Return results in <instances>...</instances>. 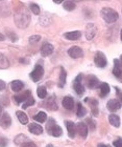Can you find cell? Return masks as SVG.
Here are the masks:
<instances>
[{"label":"cell","instance_id":"1","mask_svg":"<svg viewBox=\"0 0 122 147\" xmlns=\"http://www.w3.org/2000/svg\"><path fill=\"white\" fill-rule=\"evenodd\" d=\"M15 23L19 28H26L30 23V15L28 13L27 9L22 6L20 9H18L15 13Z\"/></svg>","mask_w":122,"mask_h":147},{"label":"cell","instance_id":"2","mask_svg":"<svg viewBox=\"0 0 122 147\" xmlns=\"http://www.w3.org/2000/svg\"><path fill=\"white\" fill-rule=\"evenodd\" d=\"M100 15L101 18L103 19L107 23H114L116 22L119 18V15L118 13L113 9L112 7H103V9L100 11Z\"/></svg>","mask_w":122,"mask_h":147},{"label":"cell","instance_id":"3","mask_svg":"<svg viewBox=\"0 0 122 147\" xmlns=\"http://www.w3.org/2000/svg\"><path fill=\"white\" fill-rule=\"evenodd\" d=\"M47 132L54 138H58V137L63 136V129L55 123L53 119L49 120L48 124H47Z\"/></svg>","mask_w":122,"mask_h":147},{"label":"cell","instance_id":"4","mask_svg":"<svg viewBox=\"0 0 122 147\" xmlns=\"http://www.w3.org/2000/svg\"><path fill=\"white\" fill-rule=\"evenodd\" d=\"M94 63L99 68H104L107 64V57L102 52H96L94 56Z\"/></svg>","mask_w":122,"mask_h":147},{"label":"cell","instance_id":"5","mask_svg":"<svg viewBox=\"0 0 122 147\" xmlns=\"http://www.w3.org/2000/svg\"><path fill=\"white\" fill-rule=\"evenodd\" d=\"M43 76H44V67L40 64L36 65L34 68V71L29 74V77H30V79L32 80L34 82L40 81Z\"/></svg>","mask_w":122,"mask_h":147},{"label":"cell","instance_id":"6","mask_svg":"<svg viewBox=\"0 0 122 147\" xmlns=\"http://www.w3.org/2000/svg\"><path fill=\"white\" fill-rule=\"evenodd\" d=\"M68 55L70 56L71 58L73 59H78V58H82V56H84V51H82V47L80 46H71L70 49H68Z\"/></svg>","mask_w":122,"mask_h":147},{"label":"cell","instance_id":"7","mask_svg":"<svg viewBox=\"0 0 122 147\" xmlns=\"http://www.w3.org/2000/svg\"><path fill=\"white\" fill-rule=\"evenodd\" d=\"M86 84L90 89H94L97 88L98 86H100L101 83H99V80H98L97 77H95L94 75H90L86 78Z\"/></svg>","mask_w":122,"mask_h":147},{"label":"cell","instance_id":"8","mask_svg":"<svg viewBox=\"0 0 122 147\" xmlns=\"http://www.w3.org/2000/svg\"><path fill=\"white\" fill-rule=\"evenodd\" d=\"M107 108L111 113H115L121 108V102L118 99H111L107 103Z\"/></svg>","mask_w":122,"mask_h":147},{"label":"cell","instance_id":"9","mask_svg":"<svg viewBox=\"0 0 122 147\" xmlns=\"http://www.w3.org/2000/svg\"><path fill=\"white\" fill-rule=\"evenodd\" d=\"M96 33H97L96 25L94 23H88L86 28V38L88 40H92L96 36Z\"/></svg>","mask_w":122,"mask_h":147},{"label":"cell","instance_id":"10","mask_svg":"<svg viewBox=\"0 0 122 147\" xmlns=\"http://www.w3.org/2000/svg\"><path fill=\"white\" fill-rule=\"evenodd\" d=\"M53 51H54L53 45L48 42H46L41 46L40 53H41V55H42V57H48V56H50L52 53H53Z\"/></svg>","mask_w":122,"mask_h":147},{"label":"cell","instance_id":"11","mask_svg":"<svg viewBox=\"0 0 122 147\" xmlns=\"http://www.w3.org/2000/svg\"><path fill=\"white\" fill-rule=\"evenodd\" d=\"M11 125H12V118L9 117L7 113H3L2 116L0 117V126L3 129H6L9 128Z\"/></svg>","mask_w":122,"mask_h":147},{"label":"cell","instance_id":"12","mask_svg":"<svg viewBox=\"0 0 122 147\" xmlns=\"http://www.w3.org/2000/svg\"><path fill=\"white\" fill-rule=\"evenodd\" d=\"M76 129L78 135L82 137V139H86L88 136V125L84 122H78L76 124Z\"/></svg>","mask_w":122,"mask_h":147},{"label":"cell","instance_id":"13","mask_svg":"<svg viewBox=\"0 0 122 147\" xmlns=\"http://www.w3.org/2000/svg\"><path fill=\"white\" fill-rule=\"evenodd\" d=\"M66 124V127H67V130H68V136H69V138L71 139H74L75 138V135H76V125L74 124L72 121H66L65 122Z\"/></svg>","mask_w":122,"mask_h":147},{"label":"cell","instance_id":"14","mask_svg":"<svg viewBox=\"0 0 122 147\" xmlns=\"http://www.w3.org/2000/svg\"><path fill=\"white\" fill-rule=\"evenodd\" d=\"M29 97H30V92H29V90H26V92H24L23 94L14 96V100H15L16 104H21V103H24Z\"/></svg>","mask_w":122,"mask_h":147},{"label":"cell","instance_id":"15","mask_svg":"<svg viewBox=\"0 0 122 147\" xmlns=\"http://www.w3.org/2000/svg\"><path fill=\"white\" fill-rule=\"evenodd\" d=\"M113 74L116 78H120V77L122 76V64L119 59H115V60H114Z\"/></svg>","mask_w":122,"mask_h":147},{"label":"cell","instance_id":"16","mask_svg":"<svg viewBox=\"0 0 122 147\" xmlns=\"http://www.w3.org/2000/svg\"><path fill=\"white\" fill-rule=\"evenodd\" d=\"M28 130L32 134V135H41V134H43V127L41 125H39V124H37V123H30L29 125H28Z\"/></svg>","mask_w":122,"mask_h":147},{"label":"cell","instance_id":"17","mask_svg":"<svg viewBox=\"0 0 122 147\" xmlns=\"http://www.w3.org/2000/svg\"><path fill=\"white\" fill-rule=\"evenodd\" d=\"M62 104L64 106L66 109L68 110H72L74 107V99L70 96H67V97H65L63 99V101H62Z\"/></svg>","mask_w":122,"mask_h":147},{"label":"cell","instance_id":"18","mask_svg":"<svg viewBox=\"0 0 122 147\" xmlns=\"http://www.w3.org/2000/svg\"><path fill=\"white\" fill-rule=\"evenodd\" d=\"M109 122L112 126L116 127V128H119L120 124H121V121H120V117L115 115V113H111L109 116Z\"/></svg>","mask_w":122,"mask_h":147},{"label":"cell","instance_id":"19","mask_svg":"<svg viewBox=\"0 0 122 147\" xmlns=\"http://www.w3.org/2000/svg\"><path fill=\"white\" fill-rule=\"evenodd\" d=\"M45 107L49 110H58V104H56V100H55L54 96L48 98V100L45 103Z\"/></svg>","mask_w":122,"mask_h":147},{"label":"cell","instance_id":"20","mask_svg":"<svg viewBox=\"0 0 122 147\" xmlns=\"http://www.w3.org/2000/svg\"><path fill=\"white\" fill-rule=\"evenodd\" d=\"M24 87V83L20 81V80H14L11 83V88H12L13 92H19L20 90H22Z\"/></svg>","mask_w":122,"mask_h":147},{"label":"cell","instance_id":"21","mask_svg":"<svg viewBox=\"0 0 122 147\" xmlns=\"http://www.w3.org/2000/svg\"><path fill=\"white\" fill-rule=\"evenodd\" d=\"M64 37L68 40H78L82 37V32L80 31H73V32H68L65 33Z\"/></svg>","mask_w":122,"mask_h":147},{"label":"cell","instance_id":"22","mask_svg":"<svg viewBox=\"0 0 122 147\" xmlns=\"http://www.w3.org/2000/svg\"><path fill=\"white\" fill-rule=\"evenodd\" d=\"M52 22V17L49 13H44L40 18V23L43 26H48L49 24H51Z\"/></svg>","mask_w":122,"mask_h":147},{"label":"cell","instance_id":"23","mask_svg":"<svg viewBox=\"0 0 122 147\" xmlns=\"http://www.w3.org/2000/svg\"><path fill=\"white\" fill-rule=\"evenodd\" d=\"M66 79H67V73L64 67H61V73H60V78H58V87L63 88L66 84Z\"/></svg>","mask_w":122,"mask_h":147},{"label":"cell","instance_id":"24","mask_svg":"<svg viewBox=\"0 0 122 147\" xmlns=\"http://www.w3.org/2000/svg\"><path fill=\"white\" fill-rule=\"evenodd\" d=\"M99 88H100V97L101 98H105L111 92V88H110V85L107 84V83H101L100 86H99Z\"/></svg>","mask_w":122,"mask_h":147},{"label":"cell","instance_id":"25","mask_svg":"<svg viewBox=\"0 0 122 147\" xmlns=\"http://www.w3.org/2000/svg\"><path fill=\"white\" fill-rule=\"evenodd\" d=\"M16 116H17V118H18L19 122L21 123V124H23V125H26V124L28 123L27 115H26L25 113H23V111H21V110L16 111Z\"/></svg>","mask_w":122,"mask_h":147},{"label":"cell","instance_id":"26","mask_svg":"<svg viewBox=\"0 0 122 147\" xmlns=\"http://www.w3.org/2000/svg\"><path fill=\"white\" fill-rule=\"evenodd\" d=\"M73 89L74 92H76L78 96H82L84 92H85V86L82 85V83H77V82H74L73 84Z\"/></svg>","mask_w":122,"mask_h":147},{"label":"cell","instance_id":"27","mask_svg":"<svg viewBox=\"0 0 122 147\" xmlns=\"http://www.w3.org/2000/svg\"><path fill=\"white\" fill-rule=\"evenodd\" d=\"M76 107H77L76 116L78 117V118H82V117H85L86 115H87V109L82 106V104L80 103V102H78V103H77Z\"/></svg>","mask_w":122,"mask_h":147},{"label":"cell","instance_id":"28","mask_svg":"<svg viewBox=\"0 0 122 147\" xmlns=\"http://www.w3.org/2000/svg\"><path fill=\"white\" fill-rule=\"evenodd\" d=\"M34 119L39 123H44L47 120V115L44 111H39V113L34 117Z\"/></svg>","mask_w":122,"mask_h":147},{"label":"cell","instance_id":"29","mask_svg":"<svg viewBox=\"0 0 122 147\" xmlns=\"http://www.w3.org/2000/svg\"><path fill=\"white\" fill-rule=\"evenodd\" d=\"M63 7H64L66 11H73L75 7H76V3L74 1H71V0H68V1H65L63 3Z\"/></svg>","mask_w":122,"mask_h":147},{"label":"cell","instance_id":"30","mask_svg":"<svg viewBox=\"0 0 122 147\" xmlns=\"http://www.w3.org/2000/svg\"><path fill=\"white\" fill-rule=\"evenodd\" d=\"M37 95L40 99H45L47 97V89L45 86H39L37 89Z\"/></svg>","mask_w":122,"mask_h":147},{"label":"cell","instance_id":"31","mask_svg":"<svg viewBox=\"0 0 122 147\" xmlns=\"http://www.w3.org/2000/svg\"><path fill=\"white\" fill-rule=\"evenodd\" d=\"M25 142H28V139L26 138L24 135H22V134L17 136L15 139V143H16V145H18V146H21L22 144H24Z\"/></svg>","mask_w":122,"mask_h":147},{"label":"cell","instance_id":"32","mask_svg":"<svg viewBox=\"0 0 122 147\" xmlns=\"http://www.w3.org/2000/svg\"><path fill=\"white\" fill-rule=\"evenodd\" d=\"M34 104V99L32 98V97H29V98L26 100V101L23 103V105H22V108L23 109H25V108H27V107H29V106H32V105Z\"/></svg>","mask_w":122,"mask_h":147},{"label":"cell","instance_id":"33","mask_svg":"<svg viewBox=\"0 0 122 147\" xmlns=\"http://www.w3.org/2000/svg\"><path fill=\"white\" fill-rule=\"evenodd\" d=\"M29 9H31V12L34 13V15H39L41 12L40 9V6L38 5L37 3H30V5H29Z\"/></svg>","mask_w":122,"mask_h":147},{"label":"cell","instance_id":"34","mask_svg":"<svg viewBox=\"0 0 122 147\" xmlns=\"http://www.w3.org/2000/svg\"><path fill=\"white\" fill-rule=\"evenodd\" d=\"M9 67V62L4 56L0 55V68H7Z\"/></svg>","mask_w":122,"mask_h":147},{"label":"cell","instance_id":"35","mask_svg":"<svg viewBox=\"0 0 122 147\" xmlns=\"http://www.w3.org/2000/svg\"><path fill=\"white\" fill-rule=\"evenodd\" d=\"M40 39H41L40 35H32V36L29 37V43H30V44L37 43L38 41H40Z\"/></svg>","mask_w":122,"mask_h":147},{"label":"cell","instance_id":"36","mask_svg":"<svg viewBox=\"0 0 122 147\" xmlns=\"http://www.w3.org/2000/svg\"><path fill=\"white\" fill-rule=\"evenodd\" d=\"M7 37H9V40H12V42H16L18 40V36L14 32H7Z\"/></svg>","mask_w":122,"mask_h":147},{"label":"cell","instance_id":"37","mask_svg":"<svg viewBox=\"0 0 122 147\" xmlns=\"http://www.w3.org/2000/svg\"><path fill=\"white\" fill-rule=\"evenodd\" d=\"M20 147H38V146H37V144H34V142L28 141V142H25L24 144H22Z\"/></svg>","mask_w":122,"mask_h":147},{"label":"cell","instance_id":"38","mask_svg":"<svg viewBox=\"0 0 122 147\" xmlns=\"http://www.w3.org/2000/svg\"><path fill=\"white\" fill-rule=\"evenodd\" d=\"M113 145L115 147H122V139L119 138V139H117V140H115V141L113 142Z\"/></svg>","mask_w":122,"mask_h":147},{"label":"cell","instance_id":"39","mask_svg":"<svg viewBox=\"0 0 122 147\" xmlns=\"http://www.w3.org/2000/svg\"><path fill=\"white\" fill-rule=\"evenodd\" d=\"M87 125L90 126L92 130H94V129L96 128V126H95V124L93 123V121H92L91 119H87Z\"/></svg>","mask_w":122,"mask_h":147},{"label":"cell","instance_id":"40","mask_svg":"<svg viewBox=\"0 0 122 147\" xmlns=\"http://www.w3.org/2000/svg\"><path fill=\"white\" fill-rule=\"evenodd\" d=\"M7 145V140L3 138H0V147H5Z\"/></svg>","mask_w":122,"mask_h":147},{"label":"cell","instance_id":"41","mask_svg":"<svg viewBox=\"0 0 122 147\" xmlns=\"http://www.w3.org/2000/svg\"><path fill=\"white\" fill-rule=\"evenodd\" d=\"M82 74H80V75H77V77L75 78V80H74V82L82 83Z\"/></svg>","mask_w":122,"mask_h":147},{"label":"cell","instance_id":"42","mask_svg":"<svg viewBox=\"0 0 122 147\" xmlns=\"http://www.w3.org/2000/svg\"><path fill=\"white\" fill-rule=\"evenodd\" d=\"M6 87V84L4 81H2V80H0V92L1 90H3V89H5Z\"/></svg>","mask_w":122,"mask_h":147},{"label":"cell","instance_id":"43","mask_svg":"<svg viewBox=\"0 0 122 147\" xmlns=\"http://www.w3.org/2000/svg\"><path fill=\"white\" fill-rule=\"evenodd\" d=\"M97 147H111V146H109V145H105V144H103V143H99L98 144V146Z\"/></svg>","mask_w":122,"mask_h":147},{"label":"cell","instance_id":"44","mask_svg":"<svg viewBox=\"0 0 122 147\" xmlns=\"http://www.w3.org/2000/svg\"><path fill=\"white\" fill-rule=\"evenodd\" d=\"M4 39H5V36H4L3 34H1V33H0V41H3Z\"/></svg>","mask_w":122,"mask_h":147},{"label":"cell","instance_id":"45","mask_svg":"<svg viewBox=\"0 0 122 147\" xmlns=\"http://www.w3.org/2000/svg\"><path fill=\"white\" fill-rule=\"evenodd\" d=\"M20 62H23V63H29V61H26V60H24V58L20 59Z\"/></svg>","mask_w":122,"mask_h":147},{"label":"cell","instance_id":"46","mask_svg":"<svg viewBox=\"0 0 122 147\" xmlns=\"http://www.w3.org/2000/svg\"><path fill=\"white\" fill-rule=\"evenodd\" d=\"M2 116V107H1V106H0V117Z\"/></svg>","mask_w":122,"mask_h":147},{"label":"cell","instance_id":"47","mask_svg":"<svg viewBox=\"0 0 122 147\" xmlns=\"http://www.w3.org/2000/svg\"><path fill=\"white\" fill-rule=\"evenodd\" d=\"M46 147H53V145H52V144H48Z\"/></svg>","mask_w":122,"mask_h":147},{"label":"cell","instance_id":"48","mask_svg":"<svg viewBox=\"0 0 122 147\" xmlns=\"http://www.w3.org/2000/svg\"><path fill=\"white\" fill-rule=\"evenodd\" d=\"M120 38H121V41H122V30H121V33H120Z\"/></svg>","mask_w":122,"mask_h":147},{"label":"cell","instance_id":"49","mask_svg":"<svg viewBox=\"0 0 122 147\" xmlns=\"http://www.w3.org/2000/svg\"><path fill=\"white\" fill-rule=\"evenodd\" d=\"M120 62H121V64H122V55H121V57H120Z\"/></svg>","mask_w":122,"mask_h":147},{"label":"cell","instance_id":"50","mask_svg":"<svg viewBox=\"0 0 122 147\" xmlns=\"http://www.w3.org/2000/svg\"><path fill=\"white\" fill-rule=\"evenodd\" d=\"M121 103H122V96H121Z\"/></svg>","mask_w":122,"mask_h":147}]
</instances>
